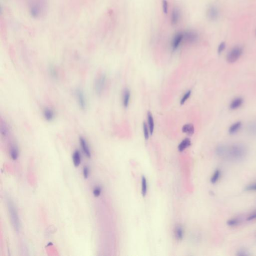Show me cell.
Masks as SVG:
<instances>
[{
  "label": "cell",
  "mask_w": 256,
  "mask_h": 256,
  "mask_svg": "<svg viewBox=\"0 0 256 256\" xmlns=\"http://www.w3.org/2000/svg\"><path fill=\"white\" fill-rule=\"evenodd\" d=\"M247 148L242 143H235L231 146H227L226 156L225 159L235 162H240L246 157Z\"/></svg>",
  "instance_id": "obj_1"
},
{
  "label": "cell",
  "mask_w": 256,
  "mask_h": 256,
  "mask_svg": "<svg viewBox=\"0 0 256 256\" xmlns=\"http://www.w3.org/2000/svg\"><path fill=\"white\" fill-rule=\"evenodd\" d=\"M8 207L13 226L16 230V231H19L20 229V221L17 209H16V207L12 202L11 201H8Z\"/></svg>",
  "instance_id": "obj_2"
},
{
  "label": "cell",
  "mask_w": 256,
  "mask_h": 256,
  "mask_svg": "<svg viewBox=\"0 0 256 256\" xmlns=\"http://www.w3.org/2000/svg\"><path fill=\"white\" fill-rule=\"evenodd\" d=\"M243 51V49L241 46H235L228 53L226 57L227 61L230 64L236 62L241 57Z\"/></svg>",
  "instance_id": "obj_3"
},
{
  "label": "cell",
  "mask_w": 256,
  "mask_h": 256,
  "mask_svg": "<svg viewBox=\"0 0 256 256\" xmlns=\"http://www.w3.org/2000/svg\"><path fill=\"white\" fill-rule=\"evenodd\" d=\"M107 82V77L105 74H102L96 78L95 82L94 89L96 94L100 96L103 93Z\"/></svg>",
  "instance_id": "obj_4"
},
{
  "label": "cell",
  "mask_w": 256,
  "mask_h": 256,
  "mask_svg": "<svg viewBox=\"0 0 256 256\" xmlns=\"http://www.w3.org/2000/svg\"><path fill=\"white\" fill-rule=\"evenodd\" d=\"M75 94L80 108L83 111L85 110L87 108V102L84 92L81 89H77L76 90Z\"/></svg>",
  "instance_id": "obj_5"
},
{
  "label": "cell",
  "mask_w": 256,
  "mask_h": 256,
  "mask_svg": "<svg viewBox=\"0 0 256 256\" xmlns=\"http://www.w3.org/2000/svg\"><path fill=\"white\" fill-rule=\"evenodd\" d=\"M219 10L215 5H210L207 11V16L209 20L215 21L219 17Z\"/></svg>",
  "instance_id": "obj_6"
},
{
  "label": "cell",
  "mask_w": 256,
  "mask_h": 256,
  "mask_svg": "<svg viewBox=\"0 0 256 256\" xmlns=\"http://www.w3.org/2000/svg\"><path fill=\"white\" fill-rule=\"evenodd\" d=\"M183 34L184 40L189 43H195L199 40V35L197 33L194 31H187L183 32Z\"/></svg>",
  "instance_id": "obj_7"
},
{
  "label": "cell",
  "mask_w": 256,
  "mask_h": 256,
  "mask_svg": "<svg viewBox=\"0 0 256 256\" xmlns=\"http://www.w3.org/2000/svg\"><path fill=\"white\" fill-rule=\"evenodd\" d=\"M183 40H184L183 32H179L176 34L172 42V48L173 51H175L179 47Z\"/></svg>",
  "instance_id": "obj_8"
},
{
  "label": "cell",
  "mask_w": 256,
  "mask_h": 256,
  "mask_svg": "<svg viewBox=\"0 0 256 256\" xmlns=\"http://www.w3.org/2000/svg\"><path fill=\"white\" fill-rule=\"evenodd\" d=\"M79 142H80L82 149L84 153L86 156V157L89 158H91V151L90 149L89 146L86 139L84 137H80V138H79Z\"/></svg>",
  "instance_id": "obj_9"
},
{
  "label": "cell",
  "mask_w": 256,
  "mask_h": 256,
  "mask_svg": "<svg viewBox=\"0 0 256 256\" xmlns=\"http://www.w3.org/2000/svg\"><path fill=\"white\" fill-rule=\"evenodd\" d=\"M181 17L180 11L177 8L173 9L172 12L171 23L172 25H176L179 23Z\"/></svg>",
  "instance_id": "obj_10"
},
{
  "label": "cell",
  "mask_w": 256,
  "mask_h": 256,
  "mask_svg": "<svg viewBox=\"0 0 256 256\" xmlns=\"http://www.w3.org/2000/svg\"><path fill=\"white\" fill-rule=\"evenodd\" d=\"M244 103V99L242 97H237L234 99L230 104V109L232 110L238 109L242 106Z\"/></svg>",
  "instance_id": "obj_11"
},
{
  "label": "cell",
  "mask_w": 256,
  "mask_h": 256,
  "mask_svg": "<svg viewBox=\"0 0 256 256\" xmlns=\"http://www.w3.org/2000/svg\"><path fill=\"white\" fill-rule=\"evenodd\" d=\"M44 118L46 121L50 122L53 120L55 118V113L53 110L50 108H45L43 112Z\"/></svg>",
  "instance_id": "obj_12"
},
{
  "label": "cell",
  "mask_w": 256,
  "mask_h": 256,
  "mask_svg": "<svg viewBox=\"0 0 256 256\" xmlns=\"http://www.w3.org/2000/svg\"><path fill=\"white\" fill-rule=\"evenodd\" d=\"M227 146L225 145H220L218 146L216 149L217 155L220 158H226V156Z\"/></svg>",
  "instance_id": "obj_13"
},
{
  "label": "cell",
  "mask_w": 256,
  "mask_h": 256,
  "mask_svg": "<svg viewBox=\"0 0 256 256\" xmlns=\"http://www.w3.org/2000/svg\"><path fill=\"white\" fill-rule=\"evenodd\" d=\"M242 126V122L240 121L235 122L231 125L229 129V133L231 135H234L237 133L241 128Z\"/></svg>",
  "instance_id": "obj_14"
},
{
  "label": "cell",
  "mask_w": 256,
  "mask_h": 256,
  "mask_svg": "<svg viewBox=\"0 0 256 256\" xmlns=\"http://www.w3.org/2000/svg\"><path fill=\"white\" fill-rule=\"evenodd\" d=\"M10 155L13 160H16L19 157V149L17 146L15 144H12L11 146L10 149Z\"/></svg>",
  "instance_id": "obj_15"
},
{
  "label": "cell",
  "mask_w": 256,
  "mask_h": 256,
  "mask_svg": "<svg viewBox=\"0 0 256 256\" xmlns=\"http://www.w3.org/2000/svg\"><path fill=\"white\" fill-rule=\"evenodd\" d=\"M130 98V92L128 88L125 89L124 90L123 93V103L124 106L127 108L129 103Z\"/></svg>",
  "instance_id": "obj_16"
},
{
  "label": "cell",
  "mask_w": 256,
  "mask_h": 256,
  "mask_svg": "<svg viewBox=\"0 0 256 256\" xmlns=\"http://www.w3.org/2000/svg\"><path fill=\"white\" fill-rule=\"evenodd\" d=\"M73 161L75 167H78L81 164V154L78 150H76L73 155Z\"/></svg>",
  "instance_id": "obj_17"
},
{
  "label": "cell",
  "mask_w": 256,
  "mask_h": 256,
  "mask_svg": "<svg viewBox=\"0 0 256 256\" xmlns=\"http://www.w3.org/2000/svg\"><path fill=\"white\" fill-rule=\"evenodd\" d=\"M191 144V142L189 138H186L182 141L178 146V150L180 152H183L186 148L189 147Z\"/></svg>",
  "instance_id": "obj_18"
},
{
  "label": "cell",
  "mask_w": 256,
  "mask_h": 256,
  "mask_svg": "<svg viewBox=\"0 0 256 256\" xmlns=\"http://www.w3.org/2000/svg\"><path fill=\"white\" fill-rule=\"evenodd\" d=\"M182 131L188 135L191 136L195 132L194 126L192 124L185 125L182 128Z\"/></svg>",
  "instance_id": "obj_19"
},
{
  "label": "cell",
  "mask_w": 256,
  "mask_h": 256,
  "mask_svg": "<svg viewBox=\"0 0 256 256\" xmlns=\"http://www.w3.org/2000/svg\"><path fill=\"white\" fill-rule=\"evenodd\" d=\"M148 125H149V129L150 133L151 135L153 134L154 130V122L153 119V116L150 112H148Z\"/></svg>",
  "instance_id": "obj_20"
},
{
  "label": "cell",
  "mask_w": 256,
  "mask_h": 256,
  "mask_svg": "<svg viewBox=\"0 0 256 256\" xmlns=\"http://www.w3.org/2000/svg\"><path fill=\"white\" fill-rule=\"evenodd\" d=\"M221 171L219 169H217L214 172V174L211 178V182L212 184H215L219 180V178L221 176Z\"/></svg>",
  "instance_id": "obj_21"
},
{
  "label": "cell",
  "mask_w": 256,
  "mask_h": 256,
  "mask_svg": "<svg viewBox=\"0 0 256 256\" xmlns=\"http://www.w3.org/2000/svg\"><path fill=\"white\" fill-rule=\"evenodd\" d=\"M9 128H8L7 125L5 122H3L1 125V133L2 135L4 137H6L9 134Z\"/></svg>",
  "instance_id": "obj_22"
},
{
  "label": "cell",
  "mask_w": 256,
  "mask_h": 256,
  "mask_svg": "<svg viewBox=\"0 0 256 256\" xmlns=\"http://www.w3.org/2000/svg\"><path fill=\"white\" fill-rule=\"evenodd\" d=\"M240 223V220L238 218H232L229 219L227 222L228 226L230 227H235L239 225Z\"/></svg>",
  "instance_id": "obj_23"
},
{
  "label": "cell",
  "mask_w": 256,
  "mask_h": 256,
  "mask_svg": "<svg viewBox=\"0 0 256 256\" xmlns=\"http://www.w3.org/2000/svg\"><path fill=\"white\" fill-rule=\"evenodd\" d=\"M147 183L146 179L144 177H143L142 179V194L143 196L145 197L147 194Z\"/></svg>",
  "instance_id": "obj_24"
},
{
  "label": "cell",
  "mask_w": 256,
  "mask_h": 256,
  "mask_svg": "<svg viewBox=\"0 0 256 256\" xmlns=\"http://www.w3.org/2000/svg\"><path fill=\"white\" fill-rule=\"evenodd\" d=\"M183 235H184V232H183V230L182 227L179 226L177 228L176 230V237L177 239L182 240L183 239Z\"/></svg>",
  "instance_id": "obj_25"
},
{
  "label": "cell",
  "mask_w": 256,
  "mask_h": 256,
  "mask_svg": "<svg viewBox=\"0 0 256 256\" xmlns=\"http://www.w3.org/2000/svg\"><path fill=\"white\" fill-rule=\"evenodd\" d=\"M143 130H144L145 138L146 140H147L149 139V129L148 128L147 125L145 122H144V123H143Z\"/></svg>",
  "instance_id": "obj_26"
},
{
  "label": "cell",
  "mask_w": 256,
  "mask_h": 256,
  "mask_svg": "<svg viewBox=\"0 0 256 256\" xmlns=\"http://www.w3.org/2000/svg\"><path fill=\"white\" fill-rule=\"evenodd\" d=\"M49 72H50V75L53 78H57L58 72L56 69L53 66H51L49 68Z\"/></svg>",
  "instance_id": "obj_27"
},
{
  "label": "cell",
  "mask_w": 256,
  "mask_h": 256,
  "mask_svg": "<svg viewBox=\"0 0 256 256\" xmlns=\"http://www.w3.org/2000/svg\"><path fill=\"white\" fill-rule=\"evenodd\" d=\"M191 91H190V90H189V91H188L187 93H186L185 95H184V96H183V98H182L181 100V104H184L185 103L186 101L188 99L189 97L191 96Z\"/></svg>",
  "instance_id": "obj_28"
},
{
  "label": "cell",
  "mask_w": 256,
  "mask_h": 256,
  "mask_svg": "<svg viewBox=\"0 0 256 256\" xmlns=\"http://www.w3.org/2000/svg\"><path fill=\"white\" fill-rule=\"evenodd\" d=\"M226 47V45L225 42L221 43L218 47V53L221 54L223 52V51L225 50Z\"/></svg>",
  "instance_id": "obj_29"
},
{
  "label": "cell",
  "mask_w": 256,
  "mask_h": 256,
  "mask_svg": "<svg viewBox=\"0 0 256 256\" xmlns=\"http://www.w3.org/2000/svg\"><path fill=\"white\" fill-rule=\"evenodd\" d=\"M162 8H163V11L165 14H167L168 12V3L167 0H163L162 1Z\"/></svg>",
  "instance_id": "obj_30"
},
{
  "label": "cell",
  "mask_w": 256,
  "mask_h": 256,
  "mask_svg": "<svg viewBox=\"0 0 256 256\" xmlns=\"http://www.w3.org/2000/svg\"><path fill=\"white\" fill-rule=\"evenodd\" d=\"M236 255L239 256H249L250 254H249V252L247 251L246 250L241 249L237 252Z\"/></svg>",
  "instance_id": "obj_31"
},
{
  "label": "cell",
  "mask_w": 256,
  "mask_h": 256,
  "mask_svg": "<svg viewBox=\"0 0 256 256\" xmlns=\"http://www.w3.org/2000/svg\"><path fill=\"white\" fill-rule=\"evenodd\" d=\"M245 190L247 191H256V183L247 186L245 188Z\"/></svg>",
  "instance_id": "obj_32"
},
{
  "label": "cell",
  "mask_w": 256,
  "mask_h": 256,
  "mask_svg": "<svg viewBox=\"0 0 256 256\" xmlns=\"http://www.w3.org/2000/svg\"><path fill=\"white\" fill-rule=\"evenodd\" d=\"M89 175V169L87 166H85L83 168V176L85 179L88 178Z\"/></svg>",
  "instance_id": "obj_33"
},
{
  "label": "cell",
  "mask_w": 256,
  "mask_h": 256,
  "mask_svg": "<svg viewBox=\"0 0 256 256\" xmlns=\"http://www.w3.org/2000/svg\"><path fill=\"white\" fill-rule=\"evenodd\" d=\"M249 130L252 133H256V123H253L249 126Z\"/></svg>",
  "instance_id": "obj_34"
},
{
  "label": "cell",
  "mask_w": 256,
  "mask_h": 256,
  "mask_svg": "<svg viewBox=\"0 0 256 256\" xmlns=\"http://www.w3.org/2000/svg\"><path fill=\"white\" fill-rule=\"evenodd\" d=\"M101 193V189L100 187H96L95 189L94 190L93 194L96 197L99 196L100 195Z\"/></svg>",
  "instance_id": "obj_35"
},
{
  "label": "cell",
  "mask_w": 256,
  "mask_h": 256,
  "mask_svg": "<svg viewBox=\"0 0 256 256\" xmlns=\"http://www.w3.org/2000/svg\"><path fill=\"white\" fill-rule=\"evenodd\" d=\"M255 219H256V211L254 212L251 215H249V216L248 217L247 220L248 221H251Z\"/></svg>",
  "instance_id": "obj_36"
}]
</instances>
